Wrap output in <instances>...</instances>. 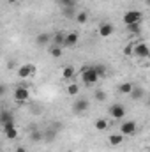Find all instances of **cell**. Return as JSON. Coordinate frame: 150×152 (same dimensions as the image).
<instances>
[{"mask_svg":"<svg viewBox=\"0 0 150 152\" xmlns=\"http://www.w3.org/2000/svg\"><path fill=\"white\" fill-rule=\"evenodd\" d=\"M44 138V133L42 131H32V134H30V140L32 142H41Z\"/></svg>","mask_w":150,"mask_h":152,"instance_id":"obj_23","label":"cell"},{"mask_svg":"<svg viewBox=\"0 0 150 152\" xmlns=\"http://www.w3.org/2000/svg\"><path fill=\"white\" fill-rule=\"evenodd\" d=\"M127 32H131V34H140L141 32V27H140V23H134V25H127Z\"/></svg>","mask_w":150,"mask_h":152,"instance_id":"obj_22","label":"cell"},{"mask_svg":"<svg viewBox=\"0 0 150 152\" xmlns=\"http://www.w3.org/2000/svg\"><path fill=\"white\" fill-rule=\"evenodd\" d=\"M108 142H110V145L111 147H117V145H120L122 142H124V136L118 133V134H110L108 136Z\"/></svg>","mask_w":150,"mask_h":152,"instance_id":"obj_15","label":"cell"},{"mask_svg":"<svg viewBox=\"0 0 150 152\" xmlns=\"http://www.w3.org/2000/svg\"><path fill=\"white\" fill-rule=\"evenodd\" d=\"M11 122H14L12 113H11L9 110H0V124L5 126V124H11Z\"/></svg>","mask_w":150,"mask_h":152,"instance_id":"obj_13","label":"cell"},{"mask_svg":"<svg viewBox=\"0 0 150 152\" xmlns=\"http://www.w3.org/2000/svg\"><path fill=\"white\" fill-rule=\"evenodd\" d=\"M5 2H9V4H16V0H5Z\"/></svg>","mask_w":150,"mask_h":152,"instance_id":"obj_32","label":"cell"},{"mask_svg":"<svg viewBox=\"0 0 150 152\" xmlns=\"http://www.w3.org/2000/svg\"><path fill=\"white\" fill-rule=\"evenodd\" d=\"M78 41H79V34L78 32H67L66 34V39H64V42H62V46L64 48H74L76 44H78Z\"/></svg>","mask_w":150,"mask_h":152,"instance_id":"obj_8","label":"cell"},{"mask_svg":"<svg viewBox=\"0 0 150 152\" xmlns=\"http://www.w3.org/2000/svg\"><path fill=\"white\" fill-rule=\"evenodd\" d=\"M94 71L97 73L99 78H103V76L106 75V67H104V66H101V64H95V66H94Z\"/></svg>","mask_w":150,"mask_h":152,"instance_id":"obj_24","label":"cell"},{"mask_svg":"<svg viewBox=\"0 0 150 152\" xmlns=\"http://www.w3.org/2000/svg\"><path fill=\"white\" fill-rule=\"evenodd\" d=\"M133 90V83L131 81H124V83H120L118 85V92L120 94H125V96H129V92Z\"/></svg>","mask_w":150,"mask_h":152,"instance_id":"obj_17","label":"cell"},{"mask_svg":"<svg viewBox=\"0 0 150 152\" xmlns=\"http://www.w3.org/2000/svg\"><path fill=\"white\" fill-rule=\"evenodd\" d=\"M79 76H81V80H83V83L85 85H95L97 83V80H99V76L97 73L94 71V66H87V67H83L81 71H79Z\"/></svg>","mask_w":150,"mask_h":152,"instance_id":"obj_1","label":"cell"},{"mask_svg":"<svg viewBox=\"0 0 150 152\" xmlns=\"http://www.w3.org/2000/svg\"><path fill=\"white\" fill-rule=\"evenodd\" d=\"M138 131V126L134 120H124L120 124V134L122 136H134Z\"/></svg>","mask_w":150,"mask_h":152,"instance_id":"obj_3","label":"cell"},{"mask_svg":"<svg viewBox=\"0 0 150 152\" xmlns=\"http://www.w3.org/2000/svg\"><path fill=\"white\" fill-rule=\"evenodd\" d=\"M44 136H46V138H48V140H55V136H57V133H55V131H53V129H48V131H46V134H44Z\"/></svg>","mask_w":150,"mask_h":152,"instance_id":"obj_29","label":"cell"},{"mask_svg":"<svg viewBox=\"0 0 150 152\" xmlns=\"http://www.w3.org/2000/svg\"><path fill=\"white\" fill-rule=\"evenodd\" d=\"M133 48H134V42H131V44H127V46L124 48V53H125L127 57H133Z\"/></svg>","mask_w":150,"mask_h":152,"instance_id":"obj_28","label":"cell"},{"mask_svg":"<svg viewBox=\"0 0 150 152\" xmlns=\"http://www.w3.org/2000/svg\"><path fill=\"white\" fill-rule=\"evenodd\" d=\"M28 97H30V92H28L27 87H16V88H14V101H16V103L23 104V103L28 101Z\"/></svg>","mask_w":150,"mask_h":152,"instance_id":"obj_5","label":"cell"},{"mask_svg":"<svg viewBox=\"0 0 150 152\" xmlns=\"http://www.w3.org/2000/svg\"><path fill=\"white\" fill-rule=\"evenodd\" d=\"M87 20H88V14H87L85 11H81V12L76 14V21H78V23H87Z\"/></svg>","mask_w":150,"mask_h":152,"instance_id":"obj_25","label":"cell"},{"mask_svg":"<svg viewBox=\"0 0 150 152\" xmlns=\"http://www.w3.org/2000/svg\"><path fill=\"white\" fill-rule=\"evenodd\" d=\"M64 39H66V32H62V30H58V32H55V36H53V42H55L57 46H62V42H64Z\"/></svg>","mask_w":150,"mask_h":152,"instance_id":"obj_20","label":"cell"},{"mask_svg":"<svg viewBox=\"0 0 150 152\" xmlns=\"http://www.w3.org/2000/svg\"><path fill=\"white\" fill-rule=\"evenodd\" d=\"M94 126H95L97 131H106V129H108V120H106V118H97Z\"/></svg>","mask_w":150,"mask_h":152,"instance_id":"obj_19","label":"cell"},{"mask_svg":"<svg viewBox=\"0 0 150 152\" xmlns=\"http://www.w3.org/2000/svg\"><path fill=\"white\" fill-rule=\"evenodd\" d=\"M149 46L147 42H134V48H133V57H138V58H147L149 57Z\"/></svg>","mask_w":150,"mask_h":152,"instance_id":"obj_4","label":"cell"},{"mask_svg":"<svg viewBox=\"0 0 150 152\" xmlns=\"http://www.w3.org/2000/svg\"><path fill=\"white\" fill-rule=\"evenodd\" d=\"M50 41H51V34H48V32H41V34H37V37H36L37 46H46Z\"/></svg>","mask_w":150,"mask_h":152,"instance_id":"obj_14","label":"cell"},{"mask_svg":"<svg viewBox=\"0 0 150 152\" xmlns=\"http://www.w3.org/2000/svg\"><path fill=\"white\" fill-rule=\"evenodd\" d=\"M48 53H50L53 58H58V57H62V46L53 44V46H50V48H48Z\"/></svg>","mask_w":150,"mask_h":152,"instance_id":"obj_16","label":"cell"},{"mask_svg":"<svg viewBox=\"0 0 150 152\" xmlns=\"http://www.w3.org/2000/svg\"><path fill=\"white\" fill-rule=\"evenodd\" d=\"M66 90H67V94H69V96H78V94H79V87H78L76 83H71Z\"/></svg>","mask_w":150,"mask_h":152,"instance_id":"obj_21","label":"cell"},{"mask_svg":"<svg viewBox=\"0 0 150 152\" xmlns=\"http://www.w3.org/2000/svg\"><path fill=\"white\" fill-rule=\"evenodd\" d=\"M62 7H74L76 5V0H57Z\"/></svg>","mask_w":150,"mask_h":152,"instance_id":"obj_27","label":"cell"},{"mask_svg":"<svg viewBox=\"0 0 150 152\" xmlns=\"http://www.w3.org/2000/svg\"><path fill=\"white\" fill-rule=\"evenodd\" d=\"M4 133H5V138H7V140H16V138H18V129H16L14 122L5 124V126H4Z\"/></svg>","mask_w":150,"mask_h":152,"instance_id":"obj_11","label":"cell"},{"mask_svg":"<svg viewBox=\"0 0 150 152\" xmlns=\"http://www.w3.org/2000/svg\"><path fill=\"white\" fill-rule=\"evenodd\" d=\"M129 96L134 99V101H141L145 97V88L140 87V85H133V90L129 92Z\"/></svg>","mask_w":150,"mask_h":152,"instance_id":"obj_12","label":"cell"},{"mask_svg":"<svg viewBox=\"0 0 150 152\" xmlns=\"http://www.w3.org/2000/svg\"><path fill=\"white\" fill-rule=\"evenodd\" d=\"M88 108H90V103H88V99H85V97H79L78 101H74V104H73L74 113H85Z\"/></svg>","mask_w":150,"mask_h":152,"instance_id":"obj_9","label":"cell"},{"mask_svg":"<svg viewBox=\"0 0 150 152\" xmlns=\"http://www.w3.org/2000/svg\"><path fill=\"white\" fill-rule=\"evenodd\" d=\"M74 75H76V71H74V67H71V66H66L62 69V78L64 80H71V78H74Z\"/></svg>","mask_w":150,"mask_h":152,"instance_id":"obj_18","label":"cell"},{"mask_svg":"<svg viewBox=\"0 0 150 152\" xmlns=\"http://www.w3.org/2000/svg\"><path fill=\"white\" fill-rule=\"evenodd\" d=\"M16 152H27V149L23 145H20V147H16Z\"/></svg>","mask_w":150,"mask_h":152,"instance_id":"obj_31","label":"cell"},{"mask_svg":"<svg viewBox=\"0 0 150 152\" xmlns=\"http://www.w3.org/2000/svg\"><path fill=\"white\" fill-rule=\"evenodd\" d=\"M34 75H36V67H34L32 64H23V66L18 67V76H20L21 80L30 78V76H34Z\"/></svg>","mask_w":150,"mask_h":152,"instance_id":"obj_7","label":"cell"},{"mask_svg":"<svg viewBox=\"0 0 150 152\" xmlns=\"http://www.w3.org/2000/svg\"><path fill=\"white\" fill-rule=\"evenodd\" d=\"M0 152H2V147H0Z\"/></svg>","mask_w":150,"mask_h":152,"instance_id":"obj_33","label":"cell"},{"mask_svg":"<svg viewBox=\"0 0 150 152\" xmlns=\"http://www.w3.org/2000/svg\"><path fill=\"white\" fill-rule=\"evenodd\" d=\"M122 20H124L125 27H127V25H134V23H141V20H143V12L133 9V11H127V12L122 16Z\"/></svg>","mask_w":150,"mask_h":152,"instance_id":"obj_2","label":"cell"},{"mask_svg":"<svg viewBox=\"0 0 150 152\" xmlns=\"http://www.w3.org/2000/svg\"><path fill=\"white\" fill-rule=\"evenodd\" d=\"M108 113H110L111 118H124V117H125V108H124L120 103H115V104H111V106L108 108Z\"/></svg>","mask_w":150,"mask_h":152,"instance_id":"obj_6","label":"cell"},{"mask_svg":"<svg viewBox=\"0 0 150 152\" xmlns=\"http://www.w3.org/2000/svg\"><path fill=\"white\" fill-rule=\"evenodd\" d=\"M5 92H7V87H5L4 83H0V97H2V96H4Z\"/></svg>","mask_w":150,"mask_h":152,"instance_id":"obj_30","label":"cell"},{"mask_svg":"<svg viewBox=\"0 0 150 152\" xmlns=\"http://www.w3.org/2000/svg\"><path fill=\"white\" fill-rule=\"evenodd\" d=\"M113 32H115V27H113L111 23H108V21L101 23V25H99V28H97V34H99L101 37H110Z\"/></svg>","mask_w":150,"mask_h":152,"instance_id":"obj_10","label":"cell"},{"mask_svg":"<svg viewBox=\"0 0 150 152\" xmlns=\"http://www.w3.org/2000/svg\"><path fill=\"white\" fill-rule=\"evenodd\" d=\"M94 99L95 101H104L106 99V92L104 90H95L94 92Z\"/></svg>","mask_w":150,"mask_h":152,"instance_id":"obj_26","label":"cell"}]
</instances>
